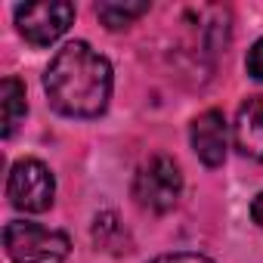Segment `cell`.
<instances>
[{
  "label": "cell",
  "instance_id": "obj_1",
  "mask_svg": "<svg viewBox=\"0 0 263 263\" xmlns=\"http://www.w3.org/2000/svg\"><path fill=\"white\" fill-rule=\"evenodd\" d=\"M111 65L87 41L65 44L44 71L50 105L65 118H99L111 99Z\"/></svg>",
  "mask_w": 263,
  "mask_h": 263
},
{
  "label": "cell",
  "instance_id": "obj_2",
  "mask_svg": "<svg viewBox=\"0 0 263 263\" xmlns=\"http://www.w3.org/2000/svg\"><path fill=\"white\" fill-rule=\"evenodd\" d=\"M4 245L13 263H65L71 241L65 232L47 229L31 220H13L4 229Z\"/></svg>",
  "mask_w": 263,
  "mask_h": 263
},
{
  "label": "cell",
  "instance_id": "obj_3",
  "mask_svg": "<svg viewBox=\"0 0 263 263\" xmlns=\"http://www.w3.org/2000/svg\"><path fill=\"white\" fill-rule=\"evenodd\" d=\"M180 195H183V171L167 155L149 158L134 177V198L140 208H146L152 214L174 211Z\"/></svg>",
  "mask_w": 263,
  "mask_h": 263
},
{
  "label": "cell",
  "instance_id": "obj_4",
  "mask_svg": "<svg viewBox=\"0 0 263 263\" xmlns=\"http://www.w3.org/2000/svg\"><path fill=\"white\" fill-rule=\"evenodd\" d=\"M53 195H56V180L50 174V167L37 158H19L10 167V180H7V198L16 211L25 214H44L53 208Z\"/></svg>",
  "mask_w": 263,
  "mask_h": 263
},
{
  "label": "cell",
  "instance_id": "obj_5",
  "mask_svg": "<svg viewBox=\"0 0 263 263\" xmlns=\"http://www.w3.org/2000/svg\"><path fill=\"white\" fill-rule=\"evenodd\" d=\"M74 22V4L50 0V4H25L16 7V28L31 47L56 44Z\"/></svg>",
  "mask_w": 263,
  "mask_h": 263
},
{
  "label": "cell",
  "instance_id": "obj_6",
  "mask_svg": "<svg viewBox=\"0 0 263 263\" xmlns=\"http://www.w3.org/2000/svg\"><path fill=\"white\" fill-rule=\"evenodd\" d=\"M189 140H192V149L201 158V164L220 167L226 161V152H229V124H226L223 111L208 108L204 115H198L192 121Z\"/></svg>",
  "mask_w": 263,
  "mask_h": 263
},
{
  "label": "cell",
  "instance_id": "obj_7",
  "mask_svg": "<svg viewBox=\"0 0 263 263\" xmlns=\"http://www.w3.org/2000/svg\"><path fill=\"white\" fill-rule=\"evenodd\" d=\"M232 140L241 155L263 161V93H257L238 105V115L232 124Z\"/></svg>",
  "mask_w": 263,
  "mask_h": 263
},
{
  "label": "cell",
  "instance_id": "obj_8",
  "mask_svg": "<svg viewBox=\"0 0 263 263\" xmlns=\"http://www.w3.org/2000/svg\"><path fill=\"white\" fill-rule=\"evenodd\" d=\"M0 108H4V137H13L16 127L28 115V99H25V84L19 78H4L0 87Z\"/></svg>",
  "mask_w": 263,
  "mask_h": 263
},
{
  "label": "cell",
  "instance_id": "obj_9",
  "mask_svg": "<svg viewBox=\"0 0 263 263\" xmlns=\"http://www.w3.org/2000/svg\"><path fill=\"white\" fill-rule=\"evenodd\" d=\"M93 241H96V248L111 251V254H127L130 251L127 232H124V226H121V220H118L115 211H102L93 220Z\"/></svg>",
  "mask_w": 263,
  "mask_h": 263
},
{
  "label": "cell",
  "instance_id": "obj_10",
  "mask_svg": "<svg viewBox=\"0 0 263 263\" xmlns=\"http://www.w3.org/2000/svg\"><path fill=\"white\" fill-rule=\"evenodd\" d=\"M149 13V4H111V0H105V4H96V16L99 22L108 28V31H118V28H127L134 25L140 16Z\"/></svg>",
  "mask_w": 263,
  "mask_h": 263
},
{
  "label": "cell",
  "instance_id": "obj_11",
  "mask_svg": "<svg viewBox=\"0 0 263 263\" xmlns=\"http://www.w3.org/2000/svg\"><path fill=\"white\" fill-rule=\"evenodd\" d=\"M245 68H248V74H251L254 81H263V37L251 44L248 59H245Z\"/></svg>",
  "mask_w": 263,
  "mask_h": 263
},
{
  "label": "cell",
  "instance_id": "obj_12",
  "mask_svg": "<svg viewBox=\"0 0 263 263\" xmlns=\"http://www.w3.org/2000/svg\"><path fill=\"white\" fill-rule=\"evenodd\" d=\"M152 263H214V260L204 257V254H189V251H183V254H164V257H155Z\"/></svg>",
  "mask_w": 263,
  "mask_h": 263
},
{
  "label": "cell",
  "instance_id": "obj_13",
  "mask_svg": "<svg viewBox=\"0 0 263 263\" xmlns=\"http://www.w3.org/2000/svg\"><path fill=\"white\" fill-rule=\"evenodd\" d=\"M251 217H254V223L263 229V192L254 195V201H251Z\"/></svg>",
  "mask_w": 263,
  "mask_h": 263
}]
</instances>
